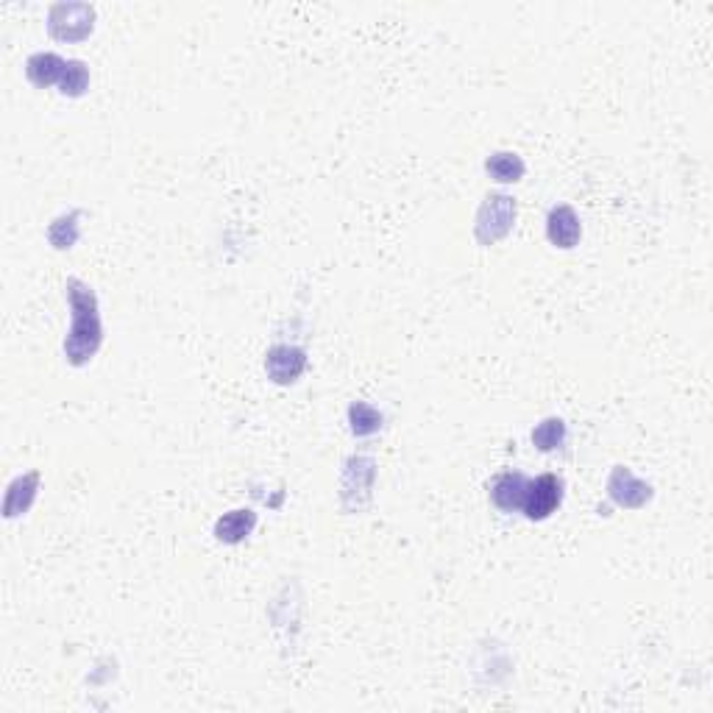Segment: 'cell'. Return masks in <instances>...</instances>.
<instances>
[{
    "label": "cell",
    "instance_id": "14",
    "mask_svg": "<svg viewBox=\"0 0 713 713\" xmlns=\"http://www.w3.org/2000/svg\"><path fill=\"white\" fill-rule=\"evenodd\" d=\"M81 218H84L81 209H70L65 215L53 218V223L48 226V240H51V246L56 251H67V248L76 246L78 234H81V226H78Z\"/></svg>",
    "mask_w": 713,
    "mask_h": 713
},
{
    "label": "cell",
    "instance_id": "7",
    "mask_svg": "<svg viewBox=\"0 0 713 713\" xmlns=\"http://www.w3.org/2000/svg\"><path fill=\"white\" fill-rule=\"evenodd\" d=\"M265 371L276 385H293L307 371V354L299 346H273L265 354Z\"/></svg>",
    "mask_w": 713,
    "mask_h": 713
},
{
    "label": "cell",
    "instance_id": "1",
    "mask_svg": "<svg viewBox=\"0 0 713 713\" xmlns=\"http://www.w3.org/2000/svg\"><path fill=\"white\" fill-rule=\"evenodd\" d=\"M67 304L73 312V324L65 338V357L67 363L81 365L92 363V357L98 354L104 343V326H101V312H98V296L90 285H84L81 279H67L65 285Z\"/></svg>",
    "mask_w": 713,
    "mask_h": 713
},
{
    "label": "cell",
    "instance_id": "4",
    "mask_svg": "<svg viewBox=\"0 0 713 713\" xmlns=\"http://www.w3.org/2000/svg\"><path fill=\"white\" fill-rule=\"evenodd\" d=\"M95 28V9L90 3H56L48 12V34L59 42H81Z\"/></svg>",
    "mask_w": 713,
    "mask_h": 713
},
{
    "label": "cell",
    "instance_id": "3",
    "mask_svg": "<svg viewBox=\"0 0 713 713\" xmlns=\"http://www.w3.org/2000/svg\"><path fill=\"white\" fill-rule=\"evenodd\" d=\"M513 223H516V201L505 193H491L477 212L474 237L480 246H493L510 234Z\"/></svg>",
    "mask_w": 713,
    "mask_h": 713
},
{
    "label": "cell",
    "instance_id": "2",
    "mask_svg": "<svg viewBox=\"0 0 713 713\" xmlns=\"http://www.w3.org/2000/svg\"><path fill=\"white\" fill-rule=\"evenodd\" d=\"M376 480V463L374 457L365 454H354L346 460L343 466V477H340V505L346 513H360L363 507L371 502Z\"/></svg>",
    "mask_w": 713,
    "mask_h": 713
},
{
    "label": "cell",
    "instance_id": "9",
    "mask_svg": "<svg viewBox=\"0 0 713 713\" xmlns=\"http://www.w3.org/2000/svg\"><path fill=\"white\" fill-rule=\"evenodd\" d=\"M527 477L519 471H505L499 477H493V482L488 485L491 491V502L502 513H516L524 505V493H527Z\"/></svg>",
    "mask_w": 713,
    "mask_h": 713
},
{
    "label": "cell",
    "instance_id": "13",
    "mask_svg": "<svg viewBox=\"0 0 713 713\" xmlns=\"http://www.w3.org/2000/svg\"><path fill=\"white\" fill-rule=\"evenodd\" d=\"M485 170L491 176L493 182L499 184H516L524 179L527 173V165L519 154H510V151H496L485 159Z\"/></svg>",
    "mask_w": 713,
    "mask_h": 713
},
{
    "label": "cell",
    "instance_id": "5",
    "mask_svg": "<svg viewBox=\"0 0 713 713\" xmlns=\"http://www.w3.org/2000/svg\"><path fill=\"white\" fill-rule=\"evenodd\" d=\"M563 493H566V485L558 474H541V477L527 482L521 510L530 521H546L563 505Z\"/></svg>",
    "mask_w": 713,
    "mask_h": 713
},
{
    "label": "cell",
    "instance_id": "17",
    "mask_svg": "<svg viewBox=\"0 0 713 713\" xmlns=\"http://www.w3.org/2000/svg\"><path fill=\"white\" fill-rule=\"evenodd\" d=\"M87 90H90V67L78 62V59H70L65 67V76L59 81V92L67 98H81Z\"/></svg>",
    "mask_w": 713,
    "mask_h": 713
},
{
    "label": "cell",
    "instance_id": "10",
    "mask_svg": "<svg viewBox=\"0 0 713 713\" xmlns=\"http://www.w3.org/2000/svg\"><path fill=\"white\" fill-rule=\"evenodd\" d=\"M39 491V471H28V474H20L14 477L9 491H6V502H3V516L6 519H17L28 513V507L34 505Z\"/></svg>",
    "mask_w": 713,
    "mask_h": 713
},
{
    "label": "cell",
    "instance_id": "11",
    "mask_svg": "<svg viewBox=\"0 0 713 713\" xmlns=\"http://www.w3.org/2000/svg\"><path fill=\"white\" fill-rule=\"evenodd\" d=\"M254 527H257V513L254 510H248V507L229 510V513H223L221 519L215 521V538L229 546L243 544L248 535L254 532Z\"/></svg>",
    "mask_w": 713,
    "mask_h": 713
},
{
    "label": "cell",
    "instance_id": "8",
    "mask_svg": "<svg viewBox=\"0 0 713 713\" xmlns=\"http://www.w3.org/2000/svg\"><path fill=\"white\" fill-rule=\"evenodd\" d=\"M546 237L549 243L558 248H574L583 237V223L577 218V212L569 204H560V207L549 209V218H546Z\"/></svg>",
    "mask_w": 713,
    "mask_h": 713
},
{
    "label": "cell",
    "instance_id": "12",
    "mask_svg": "<svg viewBox=\"0 0 713 713\" xmlns=\"http://www.w3.org/2000/svg\"><path fill=\"white\" fill-rule=\"evenodd\" d=\"M65 67L67 62L62 56H56V53H34V56H28L26 76L34 87H42V90H45V87H53V84L62 81Z\"/></svg>",
    "mask_w": 713,
    "mask_h": 713
},
{
    "label": "cell",
    "instance_id": "15",
    "mask_svg": "<svg viewBox=\"0 0 713 713\" xmlns=\"http://www.w3.org/2000/svg\"><path fill=\"white\" fill-rule=\"evenodd\" d=\"M382 424H385V415L379 413L374 404L354 402L349 407L351 435H357V438H368V435L379 432V429H382Z\"/></svg>",
    "mask_w": 713,
    "mask_h": 713
},
{
    "label": "cell",
    "instance_id": "6",
    "mask_svg": "<svg viewBox=\"0 0 713 713\" xmlns=\"http://www.w3.org/2000/svg\"><path fill=\"white\" fill-rule=\"evenodd\" d=\"M608 496L619 507L638 510V507H644L649 499H652V485L644 480H638L630 468L616 466L608 477Z\"/></svg>",
    "mask_w": 713,
    "mask_h": 713
},
{
    "label": "cell",
    "instance_id": "16",
    "mask_svg": "<svg viewBox=\"0 0 713 713\" xmlns=\"http://www.w3.org/2000/svg\"><path fill=\"white\" fill-rule=\"evenodd\" d=\"M532 443L541 452H555L566 443V424L563 418H544L538 427L532 429Z\"/></svg>",
    "mask_w": 713,
    "mask_h": 713
}]
</instances>
